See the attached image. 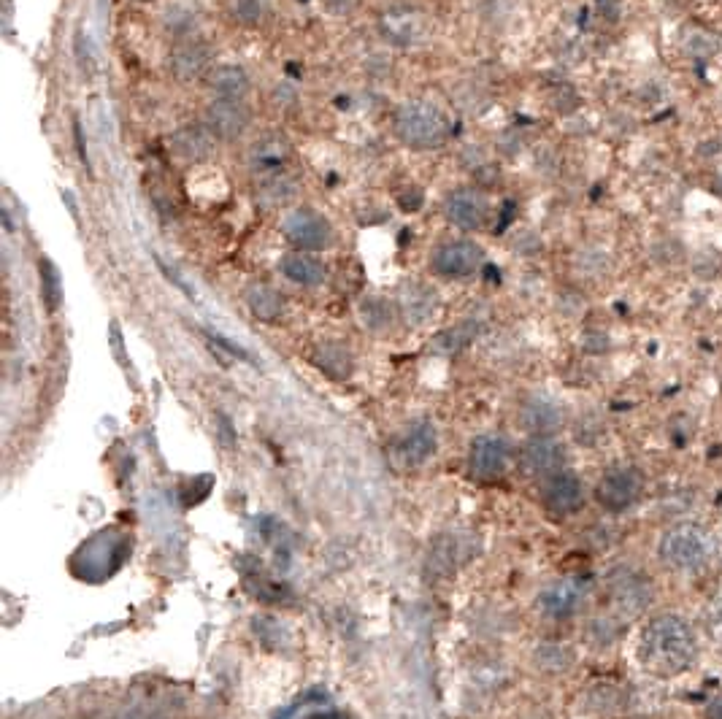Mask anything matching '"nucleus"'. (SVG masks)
Here are the masks:
<instances>
[{
	"mask_svg": "<svg viewBox=\"0 0 722 719\" xmlns=\"http://www.w3.org/2000/svg\"><path fill=\"white\" fill-rule=\"evenodd\" d=\"M698 657V636L679 614H658L641 630L639 660L658 676H679L693 668Z\"/></svg>",
	"mask_w": 722,
	"mask_h": 719,
	"instance_id": "obj_1",
	"label": "nucleus"
},
{
	"mask_svg": "<svg viewBox=\"0 0 722 719\" xmlns=\"http://www.w3.org/2000/svg\"><path fill=\"white\" fill-rule=\"evenodd\" d=\"M714 536L704 525L695 522H682L668 528L658 541L660 563L677 571V574H695L709 565L714 557Z\"/></svg>",
	"mask_w": 722,
	"mask_h": 719,
	"instance_id": "obj_2",
	"label": "nucleus"
},
{
	"mask_svg": "<svg viewBox=\"0 0 722 719\" xmlns=\"http://www.w3.org/2000/svg\"><path fill=\"white\" fill-rule=\"evenodd\" d=\"M393 133L403 146L428 152L447 144L449 119L428 101H406L393 114Z\"/></svg>",
	"mask_w": 722,
	"mask_h": 719,
	"instance_id": "obj_3",
	"label": "nucleus"
},
{
	"mask_svg": "<svg viewBox=\"0 0 722 719\" xmlns=\"http://www.w3.org/2000/svg\"><path fill=\"white\" fill-rule=\"evenodd\" d=\"M644 484L647 482H644V474H641L639 468H633V465H614V468H609V471L601 476V482L595 487V498H598V503H601L606 511L622 514V511L633 509V506L641 501Z\"/></svg>",
	"mask_w": 722,
	"mask_h": 719,
	"instance_id": "obj_4",
	"label": "nucleus"
},
{
	"mask_svg": "<svg viewBox=\"0 0 722 719\" xmlns=\"http://www.w3.org/2000/svg\"><path fill=\"white\" fill-rule=\"evenodd\" d=\"M485 265V252L476 241H447L430 255V271L441 279H466L482 271Z\"/></svg>",
	"mask_w": 722,
	"mask_h": 719,
	"instance_id": "obj_5",
	"label": "nucleus"
},
{
	"mask_svg": "<svg viewBox=\"0 0 722 719\" xmlns=\"http://www.w3.org/2000/svg\"><path fill=\"white\" fill-rule=\"evenodd\" d=\"M282 230L287 241L301 252H320V249H328L336 241L333 225L314 209H298L293 214H287Z\"/></svg>",
	"mask_w": 722,
	"mask_h": 719,
	"instance_id": "obj_6",
	"label": "nucleus"
},
{
	"mask_svg": "<svg viewBox=\"0 0 722 719\" xmlns=\"http://www.w3.org/2000/svg\"><path fill=\"white\" fill-rule=\"evenodd\" d=\"M512 463V446L503 436L476 438L468 452V474L479 482H495Z\"/></svg>",
	"mask_w": 722,
	"mask_h": 719,
	"instance_id": "obj_7",
	"label": "nucleus"
},
{
	"mask_svg": "<svg viewBox=\"0 0 722 719\" xmlns=\"http://www.w3.org/2000/svg\"><path fill=\"white\" fill-rule=\"evenodd\" d=\"M609 595L622 614H639L655 598V587L636 568H617L609 576Z\"/></svg>",
	"mask_w": 722,
	"mask_h": 719,
	"instance_id": "obj_8",
	"label": "nucleus"
},
{
	"mask_svg": "<svg viewBox=\"0 0 722 719\" xmlns=\"http://www.w3.org/2000/svg\"><path fill=\"white\" fill-rule=\"evenodd\" d=\"M541 503L555 517H571L585 506V484L571 471H560V474L544 479Z\"/></svg>",
	"mask_w": 722,
	"mask_h": 719,
	"instance_id": "obj_9",
	"label": "nucleus"
},
{
	"mask_svg": "<svg viewBox=\"0 0 722 719\" xmlns=\"http://www.w3.org/2000/svg\"><path fill=\"white\" fill-rule=\"evenodd\" d=\"M249 125H252V111L249 106H244V101L217 98L206 109V128L222 141H236L247 133Z\"/></svg>",
	"mask_w": 722,
	"mask_h": 719,
	"instance_id": "obj_10",
	"label": "nucleus"
},
{
	"mask_svg": "<svg viewBox=\"0 0 722 719\" xmlns=\"http://www.w3.org/2000/svg\"><path fill=\"white\" fill-rule=\"evenodd\" d=\"M585 584L579 579H558L547 584L539 595V611L547 619H568L574 617L579 606L585 603Z\"/></svg>",
	"mask_w": 722,
	"mask_h": 719,
	"instance_id": "obj_11",
	"label": "nucleus"
},
{
	"mask_svg": "<svg viewBox=\"0 0 722 719\" xmlns=\"http://www.w3.org/2000/svg\"><path fill=\"white\" fill-rule=\"evenodd\" d=\"M290 160H293V146L282 133H266L263 138H257L249 149V168L260 173L263 179L284 173Z\"/></svg>",
	"mask_w": 722,
	"mask_h": 719,
	"instance_id": "obj_12",
	"label": "nucleus"
},
{
	"mask_svg": "<svg viewBox=\"0 0 722 719\" xmlns=\"http://www.w3.org/2000/svg\"><path fill=\"white\" fill-rule=\"evenodd\" d=\"M563 460H566V452L552 436H533L528 444L522 446V468L528 474L539 476V479L560 474Z\"/></svg>",
	"mask_w": 722,
	"mask_h": 719,
	"instance_id": "obj_13",
	"label": "nucleus"
},
{
	"mask_svg": "<svg viewBox=\"0 0 722 719\" xmlns=\"http://www.w3.org/2000/svg\"><path fill=\"white\" fill-rule=\"evenodd\" d=\"M444 214L460 230H479L485 225L490 206L482 192L476 190H457L452 192L444 203Z\"/></svg>",
	"mask_w": 722,
	"mask_h": 719,
	"instance_id": "obj_14",
	"label": "nucleus"
},
{
	"mask_svg": "<svg viewBox=\"0 0 722 719\" xmlns=\"http://www.w3.org/2000/svg\"><path fill=\"white\" fill-rule=\"evenodd\" d=\"M433 452H436V428L430 422H420L395 444L393 457L398 465L412 468V465L425 463Z\"/></svg>",
	"mask_w": 722,
	"mask_h": 719,
	"instance_id": "obj_15",
	"label": "nucleus"
},
{
	"mask_svg": "<svg viewBox=\"0 0 722 719\" xmlns=\"http://www.w3.org/2000/svg\"><path fill=\"white\" fill-rule=\"evenodd\" d=\"M398 303H401L403 317L409 319L412 325H425V322L436 314V309H439V295H436V290L428 287V284L409 279V282L401 287Z\"/></svg>",
	"mask_w": 722,
	"mask_h": 719,
	"instance_id": "obj_16",
	"label": "nucleus"
},
{
	"mask_svg": "<svg viewBox=\"0 0 722 719\" xmlns=\"http://www.w3.org/2000/svg\"><path fill=\"white\" fill-rule=\"evenodd\" d=\"M211 63L209 49L201 44V41H184L171 52V71H174L176 79L182 82H192L206 73Z\"/></svg>",
	"mask_w": 722,
	"mask_h": 719,
	"instance_id": "obj_17",
	"label": "nucleus"
},
{
	"mask_svg": "<svg viewBox=\"0 0 722 719\" xmlns=\"http://www.w3.org/2000/svg\"><path fill=\"white\" fill-rule=\"evenodd\" d=\"M522 425L531 430L533 436H552L563 425V411L549 398H531L522 406Z\"/></svg>",
	"mask_w": 722,
	"mask_h": 719,
	"instance_id": "obj_18",
	"label": "nucleus"
},
{
	"mask_svg": "<svg viewBox=\"0 0 722 719\" xmlns=\"http://www.w3.org/2000/svg\"><path fill=\"white\" fill-rule=\"evenodd\" d=\"M214 133L206 125H184L174 133L171 144L174 152L184 160H206L214 152Z\"/></svg>",
	"mask_w": 722,
	"mask_h": 719,
	"instance_id": "obj_19",
	"label": "nucleus"
},
{
	"mask_svg": "<svg viewBox=\"0 0 722 719\" xmlns=\"http://www.w3.org/2000/svg\"><path fill=\"white\" fill-rule=\"evenodd\" d=\"M282 274L293 284H303V287H317L328 279V268L322 260L311 257L309 252H293L282 260Z\"/></svg>",
	"mask_w": 722,
	"mask_h": 719,
	"instance_id": "obj_20",
	"label": "nucleus"
},
{
	"mask_svg": "<svg viewBox=\"0 0 722 719\" xmlns=\"http://www.w3.org/2000/svg\"><path fill=\"white\" fill-rule=\"evenodd\" d=\"M249 76L244 68L238 65H217L209 76V87L217 98H228V101H244L249 92Z\"/></svg>",
	"mask_w": 722,
	"mask_h": 719,
	"instance_id": "obj_21",
	"label": "nucleus"
},
{
	"mask_svg": "<svg viewBox=\"0 0 722 719\" xmlns=\"http://www.w3.org/2000/svg\"><path fill=\"white\" fill-rule=\"evenodd\" d=\"M382 28L384 36L395 44H414L420 38L422 19L412 9H393L390 14H384Z\"/></svg>",
	"mask_w": 722,
	"mask_h": 719,
	"instance_id": "obj_22",
	"label": "nucleus"
},
{
	"mask_svg": "<svg viewBox=\"0 0 722 719\" xmlns=\"http://www.w3.org/2000/svg\"><path fill=\"white\" fill-rule=\"evenodd\" d=\"M279 719H349L344 711L330 701L328 695H306L301 701L290 706Z\"/></svg>",
	"mask_w": 722,
	"mask_h": 719,
	"instance_id": "obj_23",
	"label": "nucleus"
},
{
	"mask_svg": "<svg viewBox=\"0 0 722 719\" xmlns=\"http://www.w3.org/2000/svg\"><path fill=\"white\" fill-rule=\"evenodd\" d=\"M244 298H247L249 311L263 322H276L284 314V298L268 284H252Z\"/></svg>",
	"mask_w": 722,
	"mask_h": 719,
	"instance_id": "obj_24",
	"label": "nucleus"
},
{
	"mask_svg": "<svg viewBox=\"0 0 722 719\" xmlns=\"http://www.w3.org/2000/svg\"><path fill=\"white\" fill-rule=\"evenodd\" d=\"M314 363L320 371H325L333 379H347L352 374V355L344 344H336V341H328V344L317 346L314 352Z\"/></svg>",
	"mask_w": 722,
	"mask_h": 719,
	"instance_id": "obj_25",
	"label": "nucleus"
},
{
	"mask_svg": "<svg viewBox=\"0 0 722 719\" xmlns=\"http://www.w3.org/2000/svg\"><path fill=\"white\" fill-rule=\"evenodd\" d=\"M574 660V649L566 647V644H541L536 649V663L547 674H563V671H568L574 665Z\"/></svg>",
	"mask_w": 722,
	"mask_h": 719,
	"instance_id": "obj_26",
	"label": "nucleus"
},
{
	"mask_svg": "<svg viewBox=\"0 0 722 719\" xmlns=\"http://www.w3.org/2000/svg\"><path fill=\"white\" fill-rule=\"evenodd\" d=\"M38 271H41V298H44L46 309L57 311V306H60V301H63V282H60V271H57V265L52 263L49 257H41Z\"/></svg>",
	"mask_w": 722,
	"mask_h": 719,
	"instance_id": "obj_27",
	"label": "nucleus"
},
{
	"mask_svg": "<svg viewBox=\"0 0 722 719\" xmlns=\"http://www.w3.org/2000/svg\"><path fill=\"white\" fill-rule=\"evenodd\" d=\"M257 198L266 203V206H284V203L295 198V182H290L284 173L271 176L263 182V190L257 192Z\"/></svg>",
	"mask_w": 722,
	"mask_h": 719,
	"instance_id": "obj_28",
	"label": "nucleus"
},
{
	"mask_svg": "<svg viewBox=\"0 0 722 719\" xmlns=\"http://www.w3.org/2000/svg\"><path fill=\"white\" fill-rule=\"evenodd\" d=\"M360 311L371 330H384L387 325H393V303L387 298H366Z\"/></svg>",
	"mask_w": 722,
	"mask_h": 719,
	"instance_id": "obj_29",
	"label": "nucleus"
},
{
	"mask_svg": "<svg viewBox=\"0 0 722 719\" xmlns=\"http://www.w3.org/2000/svg\"><path fill=\"white\" fill-rule=\"evenodd\" d=\"M476 336V325L474 322H466V325H457V328L444 330L439 338H436V349L444 352V355H452V352H460L471 344V338Z\"/></svg>",
	"mask_w": 722,
	"mask_h": 719,
	"instance_id": "obj_30",
	"label": "nucleus"
},
{
	"mask_svg": "<svg viewBox=\"0 0 722 719\" xmlns=\"http://www.w3.org/2000/svg\"><path fill=\"white\" fill-rule=\"evenodd\" d=\"M233 17L241 25H257L268 17V0H233Z\"/></svg>",
	"mask_w": 722,
	"mask_h": 719,
	"instance_id": "obj_31",
	"label": "nucleus"
},
{
	"mask_svg": "<svg viewBox=\"0 0 722 719\" xmlns=\"http://www.w3.org/2000/svg\"><path fill=\"white\" fill-rule=\"evenodd\" d=\"M398 206H401L403 214H414V211H420L425 206V192L420 187H409V190H403L398 195Z\"/></svg>",
	"mask_w": 722,
	"mask_h": 719,
	"instance_id": "obj_32",
	"label": "nucleus"
},
{
	"mask_svg": "<svg viewBox=\"0 0 722 719\" xmlns=\"http://www.w3.org/2000/svg\"><path fill=\"white\" fill-rule=\"evenodd\" d=\"M706 719H722V695L709 701V706H706Z\"/></svg>",
	"mask_w": 722,
	"mask_h": 719,
	"instance_id": "obj_33",
	"label": "nucleus"
},
{
	"mask_svg": "<svg viewBox=\"0 0 722 719\" xmlns=\"http://www.w3.org/2000/svg\"><path fill=\"white\" fill-rule=\"evenodd\" d=\"M141 3H149V0H141Z\"/></svg>",
	"mask_w": 722,
	"mask_h": 719,
	"instance_id": "obj_34",
	"label": "nucleus"
}]
</instances>
